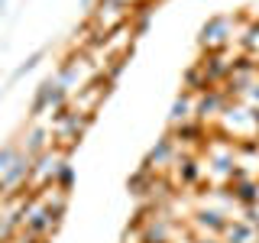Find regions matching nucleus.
<instances>
[{
    "mask_svg": "<svg viewBox=\"0 0 259 243\" xmlns=\"http://www.w3.org/2000/svg\"><path fill=\"white\" fill-rule=\"evenodd\" d=\"M29 172H32V156L20 152V156H16V162L10 166V172L0 178V188H13V185H20V182H23V178H26Z\"/></svg>",
    "mask_w": 259,
    "mask_h": 243,
    "instance_id": "1",
    "label": "nucleus"
},
{
    "mask_svg": "<svg viewBox=\"0 0 259 243\" xmlns=\"http://www.w3.org/2000/svg\"><path fill=\"white\" fill-rule=\"evenodd\" d=\"M55 85L59 81H52V78H46L42 85L36 88V97H32V107H29V117H39L46 107H52V101H55Z\"/></svg>",
    "mask_w": 259,
    "mask_h": 243,
    "instance_id": "2",
    "label": "nucleus"
},
{
    "mask_svg": "<svg viewBox=\"0 0 259 243\" xmlns=\"http://www.w3.org/2000/svg\"><path fill=\"white\" fill-rule=\"evenodd\" d=\"M42 59H46V49H36V52H32L26 62H23V65H16V68H13V75H10V85H13V81H20V78H26V75H29V71L36 68V65L42 62Z\"/></svg>",
    "mask_w": 259,
    "mask_h": 243,
    "instance_id": "3",
    "label": "nucleus"
},
{
    "mask_svg": "<svg viewBox=\"0 0 259 243\" xmlns=\"http://www.w3.org/2000/svg\"><path fill=\"white\" fill-rule=\"evenodd\" d=\"M42 146H46V130L39 127V130H32V133H29V146H26V156H32V159H36L39 152H42Z\"/></svg>",
    "mask_w": 259,
    "mask_h": 243,
    "instance_id": "4",
    "label": "nucleus"
},
{
    "mask_svg": "<svg viewBox=\"0 0 259 243\" xmlns=\"http://www.w3.org/2000/svg\"><path fill=\"white\" fill-rule=\"evenodd\" d=\"M16 156H20V149H16V146H4V149H0V178L10 172V166L16 162Z\"/></svg>",
    "mask_w": 259,
    "mask_h": 243,
    "instance_id": "5",
    "label": "nucleus"
},
{
    "mask_svg": "<svg viewBox=\"0 0 259 243\" xmlns=\"http://www.w3.org/2000/svg\"><path fill=\"white\" fill-rule=\"evenodd\" d=\"M59 185H62V188H68V185H71V166H68V162H62V166H59Z\"/></svg>",
    "mask_w": 259,
    "mask_h": 243,
    "instance_id": "6",
    "label": "nucleus"
},
{
    "mask_svg": "<svg viewBox=\"0 0 259 243\" xmlns=\"http://www.w3.org/2000/svg\"><path fill=\"white\" fill-rule=\"evenodd\" d=\"M188 117V101H175V107H172V120H185Z\"/></svg>",
    "mask_w": 259,
    "mask_h": 243,
    "instance_id": "7",
    "label": "nucleus"
},
{
    "mask_svg": "<svg viewBox=\"0 0 259 243\" xmlns=\"http://www.w3.org/2000/svg\"><path fill=\"white\" fill-rule=\"evenodd\" d=\"M4 7H7V0H0V10H4Z\"/></svg>",
    "mask_w": 259,
    "mask_h": 243,
    "instance_id": "8",
    "label": "nucleus"
},
{
    "mask_svg": "<svg viewBox=\"0 0 259 243\" xmlns=\"http://www.w3.org/2000/svg\"><path fill=\"white\" fill-rule=\"evenodd\" d=\"M81 4H84V7H88V4H91V0H81Z\"/></svg>",
    "mask_w": 259,
    "mask_h": 243,
    "instance_id": "9",
    "label": "nucleus"
}]
</instances>
